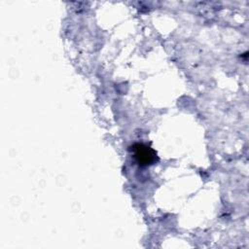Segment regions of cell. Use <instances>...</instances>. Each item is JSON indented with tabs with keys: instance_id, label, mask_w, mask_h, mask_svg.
<instances>
[{
	"instance_id": "cell-1",
	"label": "cell",
	"mask_w": 249,
	"mask_h": 249,
	"mask_svg": "<svg viewBox=\"0 0 249 249\" xmlns=\"http://www.w3.org/2000/svg\"><path fill=\"white\" fill-rule=\"evenodd\" d=\"M134 157L139 164H150L156 160V153L148 146L144 144H136L133 146Z\"/></svg>"
}]
</instances>
